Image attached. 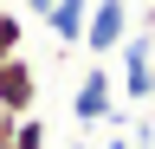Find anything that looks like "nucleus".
<instances>
[{
	"instance_id": "0eeeda50",
	"label": "nucleus",
	"mask_w": 155,
	"mask_h": 149,
	"mask_svg": "<svg viewBox=\"0 0 155 149\" xmlns=\"http://www.w3.org/2000/svg\"><path fill=\"white\" fill-rule=\"evenodd\" d=\"M19 39H26V20L0 7V59H13V52H19Z\"/></svg>"
},
{
	"instance_id": "39448f33",
	"label": "nucleus",
	"mask_w": 155,
	"mask_h": 149,
	"mask_svg": "<svg viewBox=\"0 0 155 149\" xmlns=\"http://www.w3.org/2000/svg\"><path fill=\"white\" fill-rule=\"evenodd\" d=\"M84 13H91V0H52V13H45L52 39L58 46H78V39H84Z\"/></svg>"
},
{
	"instance_id": "1a4fd4ad",
	"label": "nucleus",
	"mask_w": 155,
	"mask_h": 149,
	"mask_svg": "<svg viewBox=\"0 0 155 149\" xmlns=\"http://www.w3.org/2000/svg\"><path fill=\"white\" fill-rule=\"evenodd\" d=\"M65 149H91V143H65Z\"/></svg>"
},
{
	"instance_id": "f257e3e1",
	"label": "nucleus",
	"mask_w": 155,
	"mask_h": 149,
	"mask_svg": "<svg viewBox=\"0 0 155 149\" xmlns=\"http://www.w3.org/2000/svg\"><path fill=\"white\" fill-rule=\"evenodd\" d=\"M110 59H116V104H149V91H155V32H129Z\"/></svg>"
},
{
	"instance_id": "20e7f679",
	"label": "nucleus",
	"mask_w": 155,
	"mask_h": 149,
	"mask_svg": "<svg viewBox=\"0 0 155 149\" xmlns=\"http://www.w3.org/2000/svg\"><path fill=\"white\" fill-rule=\"evenodd\" d=\"M32 97H39V71L32 59H0V117H32Z\"/></svg>"
},
{
	"instance_id": "6e6552de",
	"label": "nucleus",
	"mask_w": 155,
	"mask_h": 149,
	"mask_svg": "<svg viewBox=\"0 0 155 149\" xmlns=\"http://www.w3.org/2000/svg\"><path fill=\"white\" fill-rule=\"evenodd\" d=\"M26 13H32V20H45V13H52V0H26Z\"/></svg>"
},
{
	"instance_id": "7ed1b4c3",
	"label": "nucleus",
	"mask_w": 155,
	"mask_h": 149,
	"mask_svg": "<svg viewBox=\"0 0 155 149\" xmlns=\"http://www.w3.org/2000/svg\"><path fill=\"white\" fill-rule=\"evenodd\" d=\"M110 110H116V78L104 65L91 59V71L78 78V97H71V117L84 123V130H97V123H110Z\"/></svg>"
},
{
	"instance_id": "f03ea898",
	"label": "nucleus",
	"mask_w": 155,
	"mask_h": 149,
	"mask_svg": "<svg viewBox=\"0 0 155 149\" xmlns=\"http://www.w3.org/2000/svg\"><path fill=\"white\" fill-rule=\"evenodd\" d=\"M136 32V13H129V0H91V13H84V39L78 46H91V59L104 65L116 46H123Z\"/></svg>"
},
{
	"instance_id": "423d86ee",
	"label": "nucleus",
	"mask_w": 155,
	"mask_h": 149,
	"mask_svg": "<svg viewBox=\"0 0 155 149\" xmlns=\"http://www.w3.org/2000/svg\"><path fill=\"white\" fill-rule=\"evenodd\" d=\"M13 149H45V117H13Z\"/></svg>"
}]
</instances>
